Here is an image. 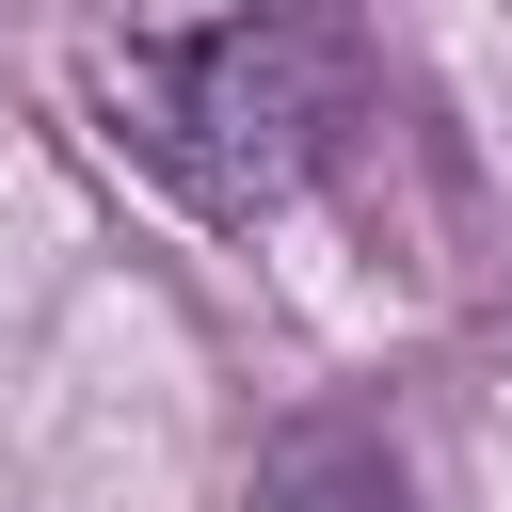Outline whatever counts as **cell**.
<instances>
[{"label": "cell", "instance_id": "obj_1", "mask_svg": "<svg viewBox=\"0 0 512 512\" xmlns=\"http://www.w3.org/2000/svg\"><path fill=\"white\" fill-rule=\"evenodd\" d=\"M80 80H96L112 160H144L192 224H272V208L336 160V128H352V64H336V32H304V16L96 32Z\"/></svg>", "mask_w": 512, "mask_h": 512}, {"label": "cell", "instance_id": "obj_2", "mask_svg": "<svg viewBox=\"0 0 512 512\" xmlns=\"http://www.w3.org/2000/svg\"><path fill=\"white\" fill-rule=\"evenodd\" d=\"M240 512H400V464H384L368 432H336V416H304V432H272V448H256V480H240Z\"/></svg>", "mask_w": 512, "mask_h": 512}]
</instances>
